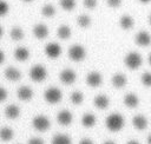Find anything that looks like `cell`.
I'll list each match as a JSON object with an SVG mask.
<instances>
[{
    "label": "cell",
    "mask_w": 151,
    "mask_h": 144,
    "mask_svg": "<svg viewBox=\"0 0 151 144\" xmlns=\"http://www.w3.org/2000/svg\"><path fill=\"white\" fill-rule=\"evenodd\" d=\"M105 126L111 132H119L125 126V118L122 113H110L105 119Z\"/></svg>",
    "instance_id": "6da1fadb"
},
{
    "label": "cell",
    "mask_w": 151,
    "mask_h": 144,
    "mask_svg": "<svg viewBox=\"0 0 151 144\" xmlns=\"http://www.w3.org/2000/svg\"><path fill=\"white\" fill-rule=\"evenodd\" d=\"M124 65H125L130 71H136V70H138V68L143 65V58H142L140 53H138V52H136V51L129 52V53L124 57Z\"/></svg>",
    "instance_id": "7a4b0ae2"
},
{
    "label": "cell",
    "mask_w": 151,
    "mask_h": 144,
    "mask_svg": "<svg viewBox=\"0 0 151 144\" xmlns=\"http://www.w3.org/2000/svg\"><path fill=\"white\" fill-rule=\"evenodd\" d=\"M68 58L74 61V63H80L83 61L85 58H86V50L84 46L79 45V44H76V45H72L70 48H68Z\"/></svg>",
    "instance_id": "3957f363"
},
{
    "label": "cell",
    "mask_w": 151,
    "mask_h": 144,
    "mask_svg": "<svg viewBox=\"0 0 151 144\" xmlns=\"http://www.w3.org/2000/svg\"><path fill=\"white\" fill-rule=\"evenodd\" d=\"M29 78L35 83H41L47 78V70L44 65L37 64L29 70Z\"/></svg>",
    "instance_id": "277c9868"
},
{
    "label": "cell",
    "mask_w": 151,
    "mask_h": 144,
    "mask_svg": "<svg viewBox=\"0 0 151 144\" xmlns=\"http://www.w3.org/2000/svg\"><path fill=\"white\" fill-rule=\"evenodd\" d=\"M44 99L48 104H57L63 99V92L58 87L51 86L44 91Z\"/></svg>",
    "instance_id": "5b68a950"
},
{
    "label": "cell",
    "mask_w": 151,
    "mask_h": 144,
    "mask_svg": "<svg viewBox=\"0 0 151 144\" xmlns=\"http://www.w3.org/2000/svg\"><path fill=\"white\" fill-rule=\"evenodd\" d=\"M32 126L34 130L39 131V132H45L50 129L51 126V120L47 116L44 114H38L32 119Z\"/></svg>",
    "instance_id": "8992f818"
},
{
    "label": "cell",
    "mask_w": 151,
    "mask_h": 144,
    "mask_svg": "<svg viewBox=\"0 0 151 144\" xmlns=\"http://www.w3.org/2000/svg\"><path fill=\"white\" fill-rule=\"evenodd\" d=\"M132 126L137 130V131H144L147 126H149V118L143 114V113H138L134 114L132 117Z\"/></svg>",
    "instance_id": "52a82bcc"
},
{
    "label": "cell",
    "mask_w": 151,
    "mask_h": 144,
    "mask_svg": "<svg viewBox=\"0 0 151 144\" xmlns=\"http://www.w3.org/2000/svg\"><path fill=\"white\" fill-rule=\"evenodd\" d=\"M77 79V73L72 68H64L59 73V80L65 84V85H71L76 81Z\"/></svg>",
    "instance_id": "ba28073f"
},
{
    "label": "cell",
    "mask_w": 151,
    "mask_h": 144,
    "mask_svg": "<svg viewBox=\"0 0 151 144\" xmlns=\"http://www.w3.org/2000/svg\"><path fill=\"white\" fill-rule=\"evenodd\" d=\"M134 42L140 47H147L151 45V34L147 31H139L134 35Z\"/></svg>",
    "instance_id": "9c48e42d"
},
{
    "label": "cell",
    "mask_w": 151,
    "mask_h": 144,
    "mask_svg": "<svg viewBox=\"0 0 151 144\" xmlns=\"http://www.w3.org/2000/svg\"><path fill=\"white\" fill-rule=\"evenodd\" d=\"M44 52H45V54H46L48 58H51V59H57V58H59L60 54H61V47H60V45L57 44V42H50V44H47V45L45 46Z\"/></svg>",
    "instance_id": "30bf717a"
},
{
    "label": "cell",
    "mask_w": 151,
    "mask_h": 144,
    "mask_svg": "<svg viewBox=\"0 0 151 144\" xmlns=\"http://www.w3.org/2000/svg\"><path fill=\"white\" fill-rule=\"evenodd\" d=\"M86 84L93 89L99 87L103 84V76L97 71H92L86 76Z\"/></svg>",
    "instance_id": "8fae6325"
},
{
    "label": "cell",
    "mask_w": 151,
    "mask_h": 144,
    "mask_svg": "<svg viewBox=\"0 0 151 144\" xmlns=\"http://www.w3.org/2000/svg\"><path fill=\"white\" fill-rule=\"evenodd\" d=\"M111 84L114 89L122 90L127 85V77L124 73H114L111 78Z\"/></svg>",
    "instance_id": "7c38bea8"
},
{
    "label": "cell",
    "mask_w": 151,
    "mask_h": 144,
    "mask_svg": "<svg viewBox=\"0 0 151 144\" xmlns=\"http://www.w3.org/2000/svg\"><path fill=\"white\" fill-rule=\"evenodd\" d=\"M123 103H124V105H125L127 109H137V107L139 106L140 100H139V97H138L136 93L130 92V93H126V94L124 96Z\"/></svg>",
    "instance_id": "4fadbf2b"
},
{
    "label": "cell",
    "mask_w": 151,
    "mask_h": 144,
    "mask_svg": "<svg viewBox=\"0 0 151 144\" xmlns=\"http://www.w3.org/2000/svg\"><path fill=\"white\" fill-rule=\"evenodd\" d=\"M32 32H33V35H34L37 39L42 40V39L47 38V35H48V33H50V30H48V27H47L45 24H35V25L33 26Z\"/></svg>",
    "instance_id": "5bb4252c"
},
{
    "label": "cell",
    "mask_w": 151,
    "mask_h": 144,
    "mask_svg": "<svg viewBox=\"0 0 151 144\" xmlns=\"http://www.w3.org/2000/svg\"><path fill=\"white\" fill-rule=\"evenodd\" d=\"M57 122L63 126H68L73 122V114L68 110H63L57 114Z\"/></svg>",
    "instance_id": "9a60e30c"
},
{
    "label": "cell",
    "mask_w": 151,
    "mask_h": 144,
    "mask_svg": "<svg viewBox=\"0 0 151 144\" xmlns=\"http://www.w3.org/2000/svg\"><path fill=\"white\" fill-rule=\"evenodd\" d=\"M17 96L22 102H29L33 98V90L29 86L22 85L17 90Z\"/></svg>",
    "instance_id": "2e32d148"
},
{
    "label": "cell",
    "mask_w": 151,
    "mask_h": 144,
    "mask_svg": "<svg viewBox=\"0 0 151 144\" xmlns=\"http://www.w3.org/2000/svg\"><path fill=\"white\" fill-rule=\"evenodd\" d=\"M93 105L98 110H106L110 106V98L106 94H97L93 98Z\"/></svg>",
    "instance_id": "e0dca14e"
},
{
    "label": "cell",
    "mask_w": 151,
    "mask_h": 144,
    "mask_svg": "<svg viewBox=\"0 0 151 144\" xmlns=\"http://www.w3.org/2000/svg\"><path fill=\"white\" fill-rule=\"evenodd\" d=\"M4 74H5V78L9 81H18L21 79V71L14 66H8L5 70Z\"/></svg>",
    "instance_id": "ac0fdd59"
},
{
    "label": "cell",
    "mask_w": 151,
    "mask_h": 144,
    "mask_svg": "<svg viewBox=\"0 0 151 144\" xmlns=\"http://www.w3.org/2000/svg\"><path fill=\"white\" fill-rule=\"evenodd\" d=\"M119 26L124 31H130L134 26V19L130 14H123L119 18Z\"/></svg>",
    "instance_id": "d6986e66"
},
{
    "label": "cell",
    "mask_w": 151,
    "mask_h": 144,
    "mask_svg": "<svg viewBox=\"0 0 151 144\" xmlns=\"http://www.w3.org/2000/svg\"><path fill=\"white\" fill-rule=\"evenodd\" d=\"M14 58L18 61H26L29 58V50L24 47V46H19L14 50Z\"/></svg>",
    "instance_id": "ffe728a7"
},
{
    "label": "cell",
    "mask_w": 151,
    "mask_h": 144,
    "mask_svg": "<svg viewBox=\"0 0 151 144\" xmlns=\"http://www.w3.org/2000/svg\"><path fill=\"white\" fill-rule=\"evenodd\" d=\"M5 116L8 119H17L20 116V107L15 104H9L5 109Z\"/></svg>",
    "instance_id": "44dd1931"
},
{
    "label": "cell",
    "mask_w": 151,
    "mask_h": 144,
    "mask_svg": "<svg viewBox=\"0 0 151 144\" xmlns=\"http://www.w3.org/2000/svg\"><path fill=\"white\" fill-rule=\"evenodd\" d=\"M80 122H81V125L84 127L91 129V127H93L97 124V117L93 113H85L81 117V120Z\"/></svg>",
    "instance_id": "7402d4cb"
},
{
    "label": "cell",
    "mask_w": 151,
    "mask_h": 144,
    "mask_svg": "<svg viewBox=\"0 0 151 144\" xmlns=\"http://www.w3.org/2000/svg\"><path fill=\"white\" fill-rule=\"evenodd\" d=\"M51 144H72V139L65 133H58L53 136Z\"/></svg>",
    "instance_id": "603a6c76"
},
{
    "label": "cell",
    "mask_w": 151,
    "mask_h": 144,
    "mask_svg": "<svg viewBox=\"0 0 151 144\" xmlns=\"http://www.w3.org/2000/svg\"><path fill=\"white\" fill-rule=\"evenodd\" d=\"M13 137H14V131L12 127L5 126V127L0 129V139L2 142H9L13 139Z\"/></svg>",
    "instance_id": "cb8c5ba5"
},
{
    "label": "cell",
    "mask_w": 151,
    "mask_h": 144,
    "mask_svg": "<svg viewBox=\"0 0 151 144\" xmlns=\"http://www.w3.org/2000/svg\"><path fill=\"white\" fill-rule=\"evenodd\" d=\"M71 34H72V31H71L70 26H67V25H60L57 30V35L63 40L68 39L71 37Z\"/></svg>",
    "instance_id": "d4e9b609"
},
{
    "label": "cell",
    "mask_w": 151,
    "mask_h": 144,
    "mask_svg": "<svg viewBox=\"0 0 151 144\" xmlns=\"http://www.w3.org/2000/svg\"><path fill=\"white\" fill-rule=\"evenodd\" d=\"M77 24L81 28H88L91 26V24H92V19L87 14H80L77 18Z\"/></svg>",
    "instance_id": "484cf974"
},
{
    "label": "cell",
    "mask_w": 151,
    "mask_h": 144,
    "mask_svg": "<svg viewBox=\"0 0 151 144\" xmlns=\"http://www.w3.org/2000/svg\"><path fill=\"white\" fill-rule=\"evenodd\" d=\"M9 37L14 41H20L24 38V31H22V28L19 27V26H14L11 30V32H9Z\"/></svg>",
    "instance_id": "4316f807"
},
{
    "label": "cell",
    "mask_w": 151,
    "mask_h": 144,
    "mask_svg": "<svg viewBox=\"0 0 151 144\" xmlns=\"http://www.w3.org/2000/svg\"><path fill=\"white\" fill-rule=\"evenodd\" d=\"M84 98H85V96L80 91H73L70 96V100L73 105H80L84 102Z\"/></svg>",
    "instance_id": "83f0119b"
},
{
    "label": "cell",
    "mask_w": 151,
    "mask_h": 144,
    "mask_svg": "<svg viewBox=\"0 0 151 144\" xmlns=\"http://www.w3.org/2000/svg\"><path fill=\"white\" fill-rule=\"evenodd\" d=\"M41 14L45 18H52L55 14V7L52 4H45L41 7Z\"/></svg>",
    "instance_id": "f1b7e54d"
},
{
    "label": "cell",
    "mask_w": 151,
    "mask_h": 144,
    "mask_svg": "<svg viewBox=\"0 0 151 144\" xmlns=\"http://www.w3.org/2000/svg\"><path fill=\"white\" fill-rule=\"evenodd\" d=\"M59 5L64 11H72L76 7V0H59Z\"/></svg>",
    "instance_id": "f546056e"
},
{
    "label": "cell",
    "mask_w": 151,
    "mask_h": 144,
    "mask_svg": "<svg viewBox=\"0 0 151 144\" xmlns=\"http://www.w3.org/2000/svg\"><path fill=\"white\" fill-rule=\"evenodd\" d=\"M140 83L145 87H151V72H143L140 76Z\"/></svg>",
    "instance_id": "4dcf8cb0"
},
{
    "label": "cell",
    "mask_w": 151,
    "mask_h": 144,
    "mask_svg": "<svg viewBox=\"0 0 151 144\" xmlns=\"http://www.w3.org/2000/svg\"><path fill=\"white\" fill-rule=\"evenodd\" d=\"M9 11V5L5 0H0V17H5Z\"/></svg>",
    "instance_id": "1f68e13d"
},
{
    "label": "cell",
    "mask_w": 151,
    "mask_h": 144,
    "mask_svg": "<svg viewBox=\"0 0 151 144\" xmlns=\"http://www.w3.org/2000/svg\"><path fill=\"white\" fill-rule=\"evenodd\" d=\"M83 5L87 9H94L98 5V1L97 0H83Z\"/></svg>",
    "instance_id": "d6a6232c"
},
{
    "label": "cell",
    "mask_w": 151,
    "mask_h": 144,
    "mask_svg": "<svg viewBox=\"0 0 151 144\" xmlns=\"http://www.w3.org/2000/svg\"><path fill=\"white\" fill-rule=\"evenodd\" d=\"M106 4L111 8H118V7L122 6L123 0H106Z\"/></svg>",
    "instance_id": "836d02e7"
},
{
    "label": "cell",
    "mask_w": 151,
    "mask_h": 144,
    "mask_svg": "<svg viewBox=\"0 0 151 144\" xmlns=\"http://www.w3.org/2000/svg\"><path fill=\"white\" fill-rule=\"evenodd\" d=\"M7 91H6V89H4V87H1L0 86V103H2V102H5L6 99H7Z\"/></svg>",
    "instance_id": "e575fe53"
},
{
    "label": "cell",
    "mask_w": 151,
    "mask_h": 144,
    "mask_svg": "<svg viewBox=\"0 0 151 144\" xmlns=\"http://www.w3.org/2000/svg\"><path fill=\"white\" fill-rule=\"evenodd\" d=\"M27 144H45V142H44L41 138L34 137V138H31V139L27 142Z\"/></svg>",
    "instance_id": "d590c367"
},
{
    "label": "cell",
    "mask_w": 151,
    "mask_h": 144,
    "mask_svg": "<svg viewBox=\"0 0 151 144\" xmlns=\"http://www.w3.org/2000/svg\"><path fill=\"white\" fill-rule=\"evenodd\" d=\"M79 144H94V142L92 139H90V138H83L79 142Z\"/></svg>",
    "instance_id": "8d00e7d4"
},
{
    "label": "cell",
    "mask_w": 151,
    "mask_h": 144,
    "mask_svg": "<svg viewBox=\"0 0 151 144\" xmlns=\"http://www.w3.org/2000/svg\"><path fill=\"white\" fill-rule=\"evenodd\" d=\"M4 61H5V53H4V51L0 50V65H1Z\"/></svg>",
    "instance_id": "74e56055"
},
{
    "label": "cell",
    "mask_w": 151,
    "mask_h": 144,
    "mask_svg": "<svg viewBox=\"0 0 151 144\" xmlns=\"http://www.w3.org/2000/svg\"><path fill=\"white\" fill-rule=\"evenodd\" d=\"M126 144H140V143L138 140H136V139H130V140L126 142Z\"/></svg>",
    "instance_id": "f35d334b"
},
{
    "label": "cell",
    "mask_w": 151,
    "mask_h": 144,
    "mask_svg": "<svg viewBox=\"0 0 151 144\" xmlns=\"http://www.w3.org/2000/svg\"><path fill=\"white\" fill-rule=\"evenodd\" d=\"M146 144H151V133H149L146 137Z\"/></svg>",
    "instance_id": "ab89813d"
},
{
    "label": "cell",
    "mask_w": 151,
    "mask_h": 144,
    "mask_svg": "<svg viewBox=\"0 0 151 144\" xmlns=\"http://www.w3.org/2000/svg\"><path fill=\"white\" fill-rule=\"evenodd\" d=\"M103 144H117L116 142H113V140H105Z\"/></svg>",
    "instance_id": "60d3db41"
},
{
    "label": "cell",
    "mask_w": 151,
    "mask_h": 144,
    "mask_svg": "<svg viewBox=\"0 0 151 144\" xmlns=\"http://www.w3.org/2000/svg\"><path fill=\"white\" fill-rule=\"evenodd\" d=\"M140 4H149V2H151V0H138Z\"/></svg>",
    "instance_id": "b9f144b4"
},
{
    "label": "cell",
    "mask_w": 151,
    "mask_h": 144,
    "mask_svg": "<svg viewBox=\"0 0 151 144\" xmlns=\"http://www.w3.org/2000/svg\"><path fill=\"white\" fill-rule=\"evenodd\" d=\"M147 63H149V65L151 66V53H150L149 57H147Z\"/></svg>",
    "instance_id": "7bdbcfd3"
},
{
    "label": "cell",
    "mask_w": 151,
    "mask_h": 144,
    "mask_svg": "<svg viewBox=\"0 0 151 144\" xmlns=\"http://www.w3.org/2000/svg\"><path fill=\"white\" fill-rule=\"evenodd\" d=\"M2 35H4V28H2L1 26H0V38H1Z\"/></svg>",
    "instance_id": "ee69618b"
},
{
    "label": "cell",
    "mask_w": 151,
    "mask_h": 144,
    "mask_svg": "<svg viewBox=\"0 0 151 144\" xmlns=\"http://www.w3.org/2000/svg\"><path fill=\"white\" fill-rule=\"evenodd\" d=\"M149 25H150V26H151V14H150V15H149Z\"/></svg>",
    "instance_id": "f6af8a7d"
},
{
    "label": "cell",
    "mask_w": 151,
    "mask_h": 144,
    "mask_svg": "<svg viewBox=\"0 0 151 144\" xmlns=\"http://www.w3.org/2000/svg\"><path fill=\"white\" fill-rule=\"evenodd\" d=\"M24 2H31V1H33V0H22Z\"/></svg>",
    "instance_id": "bcb514c9"
}]
</instances>
